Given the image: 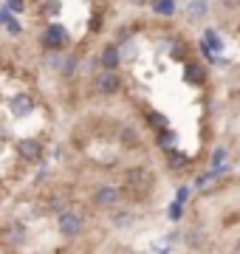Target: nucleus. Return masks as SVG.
<instances>
[{
  "label": "nucleus",
  "mask_w": 240,
  "mask_h": 254,
  "mask_svg": "<svg viewBox=\"0 0 240 254\" xmlns=\"http://www.w3.org/2000/svg\"><path fill=\"white\" fill-rule=\"evenodd\" d=\"M127 187L136 192H147L150 187H153V173L150 170H144V167H133V170H127Z\"/></svg>",
  "instance_id": "obj_1"
},
{
  "label": "nucleus",
  "mask_w": 240,
  "mask_h": 254,
  "mask_svg": "<svg viewBox=\"0 0 240 254\" xmlns=\"http://www.w3.org/2000/svg\"><path fill=\"white\" fill-rule=\"evenodd\" d=\"M60 232H62V237H76L82 232V215H76V212L60 215Z\"/></svg>",
  "instance_id": "obj_2"
},
{
  "label": "nucleus",
  "mask_w": 240,
  "mask_h": 254,
  "mask_svg": "<svg viewBox=\"0 0 240 254\" xmlns=\"http://www.w3.org/2000/svg\"><path fill=\"white\" fill-rule=\"evenodd\" d=\"M43 46L51 48V51H60V48L68 46V31H65L62 26H51L46 31V37H43Z\"/></svg>",
  "instance_id": "obj_3"
},
{
  "label": "nucleus",
  "mask_w": 240,
  "mask_h": 254,
  "mask_svg": "<svg viewBox=\"0 0 240 254\" xmlns=\"http://www.w3.org/2000/svg\"><path fill=\"white\" fill-rule=\"evenodd\" d=\"M17 153L26 158V161H37L40 155H43V144H40L37 138H23L17 144Z\"/></svg>",
  "instance_id": "obj_4"
},
{
  "label": "nucleus",
  "mask_w": 240,
  "mask_h": 254,
  "mask_svg": "<svg viewBox=\"0 0 240 254\" xmlns=\"http://www.w3.org/2000/svg\"><path fill=\"white\" fill-rule=\"evenodd\" d=\"M31 110H34V99H31V96L20 93V96L11 99V113H14V116H28Z\"/></svg>",
  "instance_id": "obj_5"
},
{
  "label": "nucleus",
  "mask_w": 240,
  "mask_h": 254,
  "mask_svg": "<svg viewBox=\"0 0 240 254\" xmlns=\"http://www.w3.org/2000/svg\"><path fill=\"white\" fill-rule=\"evenodd\" d=\"M119 76H116V73L113 71H108V73H102L99 76V82H96V88H99V93H116L119 91Z\"/></svg>",
  "instance_id": "obj_6"
},
{
  "label": "nucleus",
  "mask_w": 240,
  "mask_h": 254,
  "mask_svg": "<svg viewBox=\"0 0 240 254\" xmlns=\"http://www.w3.org/2000/svg\"><path fill=\"white\" fill-rule=\"evenodd\" d=\"M119 198H121V192L116 187H102V190H96V203L99 206H113Z\"/></svg>",
  "instance_id": "obj_7"
},
{
  "label": "nucleus",
  "mask_w": 240,
  "mask_h": 254,
  "mask_svg": "<svg viewBox=\"0 0 240 254\" xmlns=\"http://www.w3.org/2000/svg\"><path fill=\"white\" fill-rule=\"evenodd\" d=\"M206 11H209V3H206V0H192V3L186 6V17L192 20V23H198V20L206 17Z\"/></svg>",
  "instance_id": "obj_8"
},
{
  "label": "nucleus",
  "mask_w": 240,
  "mask_h": 254,
  "mask_svg": "<svg viewBox=\"0 0 240 254\" xmlns=\"http://www.w3.org/2000/svg\"><path fill=\"white\" fill-rule=\"evenodd\" d=\"M102 65H105L108 71H113V68L119 65V48H116V46L105 48V51H102Z\"/></svg>",
  "instance_id": "obj_9"
},
{
  "label": "nucleus",
  "mask_w": 240,
  "mask_h": 254,
  "mask_svg": "<svg viewBox=\"0 0 240 254\" xmlns=\"http://www.w3.org/2000/svg\"><path fill=\"white\" fill-rule=\"evenodd\" d=\"M153 9H156V14H161V17H170V14L176 11V0H156Z\"/></svg>",
  "instance_id": "obj_10"
},
{
  "label": "nucleus",
  "mask_w": 240,
  "mask_h": 254,
  "mask_svg": "<svg viewBox=\"0 0 240 254\" xmlns=\"http://www.w3.org/2000/svg\"><path fill=\"white\" fill-rule=\"evenodd\" d=\"M184 76H186V82H192V85L203 82V71L198 68V65H186V68H184Z\"/></svg>",
  "instance_id": "obj_11"
},
{
  "label": "nucleus",
  "mask_w": 240,
  "mask_h": 254,
  "mask_svg": "<svg viewBox=\"0 0 240 254\" xmlns=\"http://www.w3.org/2000/svg\"><path fill=\"white\" fill-rule=\"evenodd\" d=\"M6 240L9 243H20L23 240V226H9L6 229Z\"/></svg>",
  "instance_id": "obj_12"
},
{
  "label": "nucleus",
  "mask_w": 240,
  "mask_h": 254,
  "mask_svg": "<svg viewBox=\"0 0 240 254\" xmlns=\"http://www.w3.org/2000/svg\"><path fill=\"white\" fill-rule=\"evenodd\" d=\"M147 122L156 127V130H167V119L161 116V113H147Z\"/></svg>",
  "instance_id": "obj_13"
},
{
  "label": "nucleus",
  "mask_w": 240,
  "mask_h": 254,
  "mask_svg": "<svg viewBox=\"0 0 240 254\" xmlns=\"http://www.w3.org/2000/svg\"><path fill=\"white\" fill-rule=\"evenodd\" d=\"M158 144L164 147V150H173V147H176V136H173V133H167V130H161V136H158Z\"/></svg>",
  "instance_id": "obj_14"
},
{
  "label": "nucleus",
  "mask_w": 240,
  "mask_h": 254,
  "mask_svg": "<svg viewBox=\"0 0 240 254\" xmlns=\"http://www.w3.org/2000/svg\"><path fill=\"white\" fill-rule=\"evenodd\" d=\"M186 164V155L184 153H176V147L170 150V167H184Z\"/></svg>",
  "instance_id": "obj_15"
},
{
  "label": "nucleus",
  "mask_w": 240,
  "mask_h": 254,
  "mask_svg": "<svg viewBox=\"0 0 240 254\" xmlns=\"http://www.w3.org/2000/svg\"><path fill=\"white\" fill-rule=\"evenodd\" d=\"M62 9V6H60V3H57V0H48L46 6H43V11H46V14H57V11Z\"/></svg>",
  "instance_id": "obj_16"
},
{
  "label": "nucleus",
  "mask_w": 240,
  "mask_h": 254,
  "mask_svg": "<svg viewBox=\"0 0 240 254\" xmlns=\"http://www.w3.org/2000/svg\"><path fill=\"white\" fill-rule=\"evenodd\" d=\"M170 218H173V220H178V218H181V200H176V203L170 206Z\"/></svg>",
  "instance_id": "obj_17"
},
{
  "label": "nucleus",
  "mask_w": 240,
  "mask_h": 254,
  "mask_svg": "<svg viewBox=\"0 0 240 254\" xmlns=\"http://www.w3.org/2000/svg\"><path fill=\"white\" fill-rule=\"evenodd\" d=\"M6 6H9V11H23V0H6Z\"/></svg>",
  "instance_id": "obj_18"
},
{
  "label": "nucleus",
  "mask_w": 240,
  "mask_h": 254,
  "mask_svg": "<svg viewBox=\"0 0 240 254\" xmlns=\"http://www.w3.org/2000/svg\"><path fill=\"white\" fill-rule=\"evenodd\" d=\"M6 26H9V31H11V34H20V23H17V20H6Z\"/></svg>",
  "instance_id": "obj_19"
},
{
  "label": "nucleus",
  "mask_w": 240,
  "mask_h": 254,
  "mask_svg": "<svg viewBox=\"0 0 240 254\" xmlns=\"http://www.w3.org/2000/svg\"><path fill=\"white\" fill-rule=\"evenodd\" d=\"M116 223H119V226H127V223H130V215H127V212H119Z\"/></svg>",
  "instance_id": "obj_20"
},
{
  "label": "nucleus",
  "mask_w": 240,
  "mask_h": 254,
  "mask_svg": "<svg viewBox=\"0 0 240 254\" xmlns=\"http://www.w3.org/2000/svg\"><path fill=\"white\" fill-rule=\"evenodd\" d=\"M186 198H189V190H186V187H181V190H178V200H181V203H184Z\"/></svg>",
  "instance_id": "obj_21"
},
{
  "label": "nucleus",
  "mask_w": 240,
  "mask_h": 254,
  "mask_svg": "<svg viewBox=\"0 0 240 254\" xmlns=\"http://www.w3.org/2000/svg\"><path fill=\"white\" fill-rule=\"evenodd\" d=\"M136 3H139V0H136Z\"/></svg>",
  "instance_id": "obj_22"
}]
</instances>
